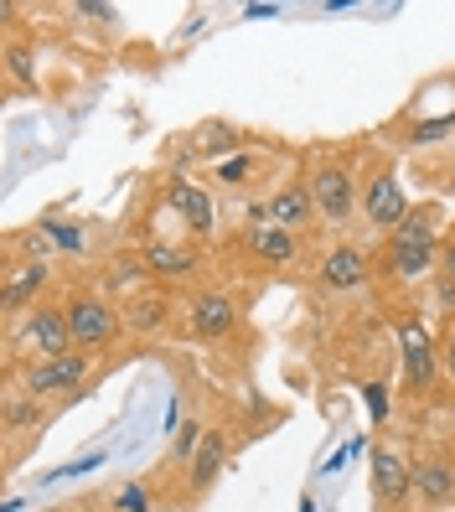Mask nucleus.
I'll return each instance as SVG.
<instances>
[{"instance_id":"30","label":"nucleus","mask_w":455,"mask_h":512,"mask_svg":"<svg viewBox=\"0 0 455 512\" xmlns=\"http://www.w3.org/2000/svg\"><path fill=\"white\" fill-rule=\"evenodd\" d=\"M73 16L94 21V26H109V21H114V6H94V0H78V6H73Z\"/></svg>"},{"instance_id":"26","label":"nucleus","mask_w":455,"mask_h":512,"mask_svg":"<svg viewBox=\"0 0 455 512\" xmlns=\"http://www.w3.org/2000/svg\"><path fill=\"white\" fill-rule=\"evenodd\" d=\"M249 176H254V156H233V161H223V166H218V182H228V187L249 182Z\"/></svg>"},{"instance_id":"35","label":"nucleus","mask_w":455,"mask_h":512,"mask_svg":"<svg viewBox=\"0 0 455 512\" xmlns=\"http://www.w3.org/2000/svg\"><path fill=\"white\" fill-rule=\"evenodd\" d=\"M109 512H119V507H109Z\"/></svg>"},{"instance_id":"9","label":"nucleus","mask_w":455,"mask_h":512,"mask_svg":"<svg viewBox=\"0 0 455 512\" xmlns=\"http://www.w3.org/2000/svg\"><path fill=\"white\" fill-rule=\"evenodd\" d=\"M409 492H414V466L399 456V450L378 445V450H373V497H378L383 507H404Z\"/></svg>"},{"instance_id":"31","label":"nucleus","mask_w":455,"mask_h":512,"mask_svg":"<svg viewBox=\"0 0 455 512\" xmlns=\"http://www.w3.org/2000/svg\"><path fill=\"white\" fill-rule=\"evenodd\" d=\"M440 269H445V280H455V238L440 249Z\"/></svg>"},{"instance_id":"20","label":"nucleus","mask_w":455,"mask_h":512,"mask_svg":"<svg viewBox=\"0 0 455 512\" xmlns=\"http://www.w3.org/2000/svg\"><path fill=\"white\" fill-rule=\"evenodd\" d=\"M37 425H47L42 399H32V394H6V435H26V430H37Z\"/></svg>"},{"instance_id":"3","label":"nucleus","mask_w":455,"mask_h":512,"mask_svg":"<svg viewBox=\"0 0 455 512\" xmlns=\"http://www.w3.org/2000/svg\"><path fill=\"white\" fill-rule=\"evenodd\" d=\"M311 202H316V213L326 223H347L357 207H362V187H357V176L342 166V161H321L311 171Z\"/></svg>"},{"instance_id":"32","label":"nucleus","mask_w":455,"mask_h":512,"mask_svg":"<svg viewBox=\"0 0 455 512\" xmlns=\"http://www.w3.org/2000/svg\"><path fill=\"white\" fill-rule=\"evenodd\" d=\"M249 21H269V16H280V6H244Z\"/></svg>"},{"instance_id":"28","label":"nucleus","mask_w":455,"mask_h":512,"mask_svg":"<svg viewBox=\"0 0 455 512\" xmlns=\"http://www.w3.org/2000/svg\"><path fill=\"white\" fill-rule=\"evenodd\" d=\"M11 78L16 83H37V68H32V52L26 47H11Z\"/></svg>"},{"instance_id":"33","label":"nucleus","mask_w":455,"mask_h":512,"mask_svg":"<svg viewBox=\"0 0 455 512\" xmlns=\"http://www.w3.org/2000/svg\"><path fill=\"white\" fill-rule=\"evenodd\" d=\"M440 363H445V368L455 373V342H450V347H440Z\"/></svg>"},{"instance_id":"10","label":"nucleus","mask_w":455,"mask_h":512,"mask_svg":"<svg viewBox=\"0 0 455 512\" xmlns=\"http://www.w3.org/2000/svg\"><path fill=\"white\" fill-rule=\"evenodd\" d=\"M368 280H373V259H368V249H357V244H337L321 259V285L326 290H362Z\"/></svg>"},{"instance_id":"25","label":"nucleus","mask_w":455,"mask_h":512,"mask_svg":"<svg viewBox=\"0 0 455 512\" xmlns=\"http://www.w3.org/2000/svg\"><path fill=\"white\" fill-rule=\"evenodd\" d=\"M455 135V114H440V119H419V125H409V145H440Z\"/></svg>"},{"instance_id":"21","label":"nucleus","mask_w":455,"mask_h":512,"mask_svg":"<svg viewBox=\"0 0 455 512\" xmlns=\"http://www.w3.org/2000/svg\"><path fill=\"white\" fill-rule=\"evenodd\" d=\"M388 244H435V218L430 213H409L399 228L388 233Z\"/></svg>"},{"instance_id":"13","label":"nucleus","mask_w":455,"mask_h":512,"mask_svg":"<svg viewBox=\"0 0 455 512\" xmlns=\"http://www.w3.org/2000/svg\"><path fill=\"white\" fill-rule=\"evenodd\" d=\"M47 280H52V269L47 264H37V259H26V264H16L11 275H6V316H26L37 306V295L47 290Z\"/></svg>"},{"instance_id":"17","label":"nucleus","mask_w":455,"mask_h":512,"mask_svg":"<svg viewBox=\"0 0 455 512\" xmlns=\"http://www.w3.org/2000/svg\"><path fill=\"white\" fill-rule=\"evenodd\" d=\"M223 461H228V435L223 430H207V440H202V450L192 456V492H207L212 481H218V471H223Z\"/></svg>"},{"instance_id":"4","label":"nucleus","mask_w":455,"mask_h":512,"mask_svg":"<svg viewBox=\"0 0 455 512\" xmlns=\"http://www.w3.org/2000/svg\"><path fill=\"white\" fill-rule=\"evenodd\" d=\"M68 331H73V347L83 352H99L114 342V331H119V311L109 306L104 295H73L68 300Z\"/></svg>"},{"instance_id":"1","label":"nucleus","mask_w":455,"mask_h":512,"mask_svg":"<svg viewBox=\"0 0 455 512\" xmlns=\"http://www.w3.org/2000/svg\"><path fill=\"white\" fill-rule=\"evenodd\" d=\"M11 347H16V357L26 352L32 363H52V357H68V352H73L68 311H63V306H32V311L16 321Z\"/></svg>"},{"instance_id":"24","label":"nucleus","mask_w":455,"mask_h":512,"mask_svg":"<svg viewBox=\"0 0 455 512\" xmlns=\"http://www.w3.org/2000/svg\"><path fill=\"white\" fill-rule=\"evenodd\" d=\"M109 456L104 450H88V456H78V461H68V466H57V471H47V476H37V487H57V481H68V476H88V471H99Z\"/></svg>"},{"instance_id":"18","label":"nucleus","mask_w":455,"mask_h":512,"mask_svg":"<svg viewBox=\"0 0 455 512\" xmlns=\"http://www.w3.org/2000/svg\"><path fill=\"white\" fill-rule=\"evenodd\" d=\"M166 321H171V300L166 295H135L125 306V326L135 331V337H156Z\"/></svg>"},{"instance_id":"5","label":"nucleus","mask_w":455,"mask_h":512,"mask_svg":"<svg viewBox=\"0 0 455 512\" xmlns=\"http://www.w3.org/2000/svg\"><path fill=\"white\" fill-rule=\"evenodd\" d=\"M166 207L187 223L197 238H207L212 228H218V207H212V192L202 182H192V176H171L166 182Z\"/></svg>"},{"instance_id":"8","label":"nucleus","mask_w":455,"mask_h":512,"mask_svg":"<svg viewBox=\"0 0 455 512\" xmlns=\"http://www.w3.org/2000/svg\"><path fill=\"white\" fill-rule=\"evenodd\" d=\"M316 218H321V213H316V202H311V187H306V182H285V187L269 192V202H264V223L290 228V233H306Z\"/></svg>"},{"instance_id":"7","label":"nucleus","mask_w":455,"mask_h":512,"mask_svg":"<svg viewBox=\"0 0 455 512\" xmlns=\"http://www.w3.org/2000/svg\"><path fill=\"white\" fill-rule=\"evenodd\" d=\"M362 213H368V223L373 228H399L404 218H409V197H404V187H399V176L393 171H378L368 187H362Z\"/></svg>"},{"instance_id":"12","label":"nucleus","mask_w":455,"mask_h":512,"mask_svg":"<svg viewBox=\"0 0 455 512\" xmlns=\"http://www.w3.org/2000/svg\"><path fill=\"white\" fill-rule=\"evenodd\" d=\"M244 249H249L259 264L285 269V264H295V259H300V233L275 228V223H249V228H244Z\"/></svg>"},{"instance_id":"14","label":"nucleus","mask_w":455,"mask_h":512,"mask_svg":"<svg viewBox=\"0 0 455 512\" xmlns=\"http://www.w3.org/2000/svg\"><path fill=\"white\" fill-rule=\"evenodd\" d=\"M435 259H440V249H435V244H388L383 269H388V280L409 285V280H424V275H430Z\"/></svg>"},{"instance_id":"27","label":"nucleus","mask_w":455,"mask_h":512,"mask_svg":"<svg viewBox=\"0 0 455 512\" xmlns=\"http://www.w3.org/2000/svg\"><path fill=\"white\" fill-rule=\"evenodd\" d=\"M114 507L119 512H156V507H150V497H145V487H135V481H130V487H119Z\"/></svg>"},{"instance_id":"29","label":"nucleus","mask_w":455,"mask_h":512,"mask_svg":"<svg viewBox=\"0 0 455 512\" xmlns=\"http://www.w3.org/2000/svg\"><path fill=\"white\" fill-rule=\"evenodd\" d=\"M368 414H373V425L388 419V383H368Z\"/></svg>"},{"instance_id":"11","label":"nucleus","mask_w":455,"mask_h":512,"mask_svg":"<svg viewBox=\"0 0 455 512\" xmlns=\"http://www.w3.org/2000/svg\"><path fill=\"white\" fill-rule=\"evenodd\" d=\"M233 326H238V306L228 295H197L187 306V331L197 342H218V337H228Z\"/></svg>"},{"instance_id":"6","label":"nucleus","mask_w":455,"mask_h":512,"mask_svg":"<svg viewBox=\"0 0 455 512\" xmlns=\"http://www.w3.org/2000/svg\"><path fill=\"white\" fill-rule=\"evenodd\" d=\"M399 363H404V378L414 394H430L435 388V363H440V352L430 342V331H424L419 321H404L399 326Z\"/></svg>"},{"instance_id":"34","label":"nucleus","mask_w":455,"mask_h":512,"mask_svg":"<svg viewBox=\"0 0 455 512\" xmlns=\"http://www.w3.org/2000/svg\"><path fill=\"white\" fill-rule=\"evenodd\" d=\"M52 512H73V507H52Z\"/></svg>"},{"instance_id":"19","label":"nucleus","mask_w":455,"mask_h":512,"mask_svg":"<svg viewBox=\"0 0 455 512\" xmlns=\"http://www.w3.org/2000/svg\"><path fill=\"white\" fill-rule=\"evenodd\" d=\"M192 156H202V161H218V156H244V140H238V130H228V125H218V119H212V125H202L197 130V145H192Z\"/></svg>"},{"instance_id":"23","label":"nucleus","mask_w":455,"mask_h":512,"mask_svg":"<svg viewBox=\"0 0 455 512\" xmlns=\"http://www.w3.org/2000/svg\"><path fill=\"white\" fill-rule=\"evenodd\" d=\"M42 233L52 238L63 254H83L88 249V233H83V223H63V218H52V223H42Z\"/></svg>"},{"instance_id":"15","label":"nucleus","mask_w":455,"mask_h":512,"mask_svg":"<svg viewBox=\"0 0 455 512\" xmlns=\"http://www.w3.org/2000/svg\"><path fill=\"white\" fill-rule=\"evenodd\" d=\"M414 492H419L424 507L455 502V466H450V461H419V466H414Z\"/></svg>"},{"instance_id":"22","label":"nucleus","mask_w":455,"mask_h":512,"mask_svg":"<svg viewBox=\"0 0 455 512\" xmlns=\"http://www.w3.org/2000/svg\"><path fill=\"white\" fill-rule=\"evenodd\" d=\"M202 440H207L202 419H187V425L176 430V440H171V461H176V466H192V456L202 450Z\"/></svg>"},{"instance_id":"2","label":"nucleus","mask_w":455,"mask_h":512,"mask_svg":"<svg viewBox=\"0 0 455 512\" xmlns=\"http://www.w3.org/2000/svg\"><path fill=\"white\" fill-rule=\"evenodd\" d=\"M88 373H94V352H68V357H52V363H26L21 394H32V399H83Z\"/></svg>"},{"instance_id":"16","label":"nucleus","mask_w":455,"mask_h":512,"mask_svg":"<svg viewBox=\"0 0 455 512\" xmlns=\"http://www.w3.org/2000/svg\"><path fill=\"white\" fill-rule=\"evenodd\" d=\"M140 264H145V275H156V280H187L192 269H197V254L192 249H176V244H150Z\"/></svg>"}]
</instances>
